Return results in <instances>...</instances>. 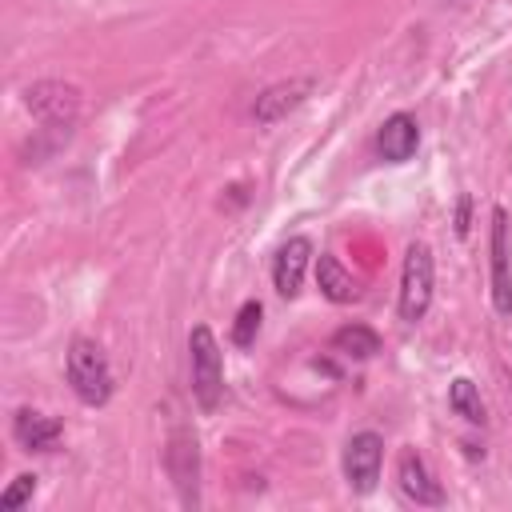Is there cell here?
<instances>
[{
	"mask_svg": "<svg viewBox=\"0 0 512 512\" xmlns=\"http://www.w3.org/2000/svg\"><path fill=\"white\" fill-rule=\"evenodd\" d=\"M492 304L500 316H512V236H508V212L492 208Z\"/></svg>",
	"mask_w": 512,
	"mask_h": 512,
	"instance_id": "cell-5",
	"label": "cell"
},
{
	"mask_svg": "<svg viewBox=\"0 0 512 512\" xmlns=\"http://www.w3.org/2000/svg\"><path fill=\"white\" fill-rule=\"evenodd\" d=\"M188 360H192V396L204 412H212L224 392V364H220V344L208 324H196L188 332Z\"/></svg>",
	"mask_w": 512,
	"mask_h": 512,
	"instance_id": "cell-2",
	"label": "cell"
},
{
	"mask_svg": "<svg viewBox=\"0 0 512 512\" xmlns=\"http://www.w3.org/2000/svg\"><path fill=\"white\" fill-rule=\"evenodd\" d=\"M468 208H472V200L460 196V204H456V236H468Z\"/></svg>",
	"mask_w": 512,
	"mask_h": 512,
	"instance_id": "cell-17",
	"label": "cell"
},
{
	"mask_svg": "<svg viewBox=\"0 0 512 512\" xmlns=\"http://www.w3.org/2000/svg\"><path fill=\"white\" fill-rule=\"evenodd\" d=\"M12 432H16V440L28 448V452H48L56 440H60V420H52V416H44V412H32V408H20L16 412V420H12Z\"/></svg>",
	"mask_w": 512,
	"mask_h": 512,
	"instance_id": "cell-12",
	"label": "cell"
},
{
	"mask_svg": "<svg viewBox=\"0 0 512 512\" xmlns=\"http://www.w3.org/2000/svg\"><path fill=\"white\" fill-rule=\"evenodd\" d=\"M380 460H384V440L376 432H356L344 444V476L352 492H372L380 480Z\"/></svg>",
	"mask_w": 512,
	"mask_h": 512,
	"instance_id": "cell-6",
	"label": "cell"
},
{
	"mask_svg": "<svg viewBox=\"0 0 512 512\" xmlns=\"http://www.w3.org/2000/svg\"><path fill=\"white\" fill-rule=\"evenodd\" d=\"M68 384L84 404H104L112 396V368L96 340L76 336L68 344Z\"/></svg>",
	"mask_w": 512,
	"mask_h": 512,
	"instance_id": "cell-1",
	"label": "cell"
},
{
	"mask_svg": "<svg viewBox=\"0 0 512 512\" xmlns=\"http://www.w3.org/2000/svg\"><path fill=\"white\" fill-rule=\"evenodd\" d=\"M420 144V124L408 116V112H396L380 124L376 132V152L388 160V164H404Z\"/></svg>",
	"mask_w": 512,
	"mask_h": 512,
	"instance_id": "cell-10",
	"label": "cell"
},
{
	"mask_svg": "<svg viewBox=\"0 0 512 512\" xmlns=\"http://www.w3.org/2000/svg\"><path fill=\"white\" fill-rule=\"evenodd\" d=\"M308 256H312V244L304 236H292L276 248V260H272V284L280 296H296L300 284H304V272H308Z\"/></svg>",
	"mask_w": 512,
	"mask_h": 512,
	"instance_id": "cell-9",
	"label": "cell"
},
{
	"mask_svg": "<svg viewBox=\"0 0 512 512\" xmlns=\"http://www.w3.org/2000/svg\"><path fill=\"white\" fill-rule=\"evenodd\" d=\"M316 288H320L332 304H352V300H360V284H356V276H352L332 252H324V256L316 260Z\"/></svg>",
	"mask_w": 512,
	"mask_h": 512,
	"instance_id": "cell-11",
	"label": "cell"
},
{
	"mask_svg": "<svg viewBox=\"0 0 512 512\" xmlns=\"http://www.w3.org/2000/svg\"><path fill=\"white\" fill-rule=\"evenodd\" d=\"M312 88H316V80H308V76L280 80V84L264 88V92L256 96V104H252L256 124H276V120H284L292 108H300V104L308 100V92H312Z\"/></svg>",
	"mask_w": 512,
	"mask_h": 512,
	"instance_id": "cell-7",
	"label": "cell"
},
{
	"mask_svg": "<svg viewBox=\"0 0 512 512\" xmlns=\"http://www.w3.org/2000/svg\"><path fill=\"white\" fill-rule=\"evenodd\" d=\"M260 316H264L260 300H244V304H240V312H236V320H232V344H236V348H252V344H256Z\"/></svg>",
	"mask_w": 512,
	"mask_h": 512,
	"instance_id": "cell-15",
	"label": "cell"
},
{
	"mask_svg": "<svg viewBox=\"0 0 512 512\" xmlns=\"http://www.w3.org/2000/svg\"><path fill=\"white\" fill-rule=\"evenodd\" d=\"M432 248L424 240H412L404 252V268H400V320L416 324L424 320L428 304H432Z\"/></svg>",
	"mask_w": 512,
	"mask_h": 512,
	"instance_id": "cell-3",
	"label": "cell"
},
{
	"mask_svg": "<svg viewBox=\"0 0 512 512\" xmlns=\"http://www.w3.org/2000/svg\"><path fill=\"white\" fill-rule=\"evenodd\" d=\"M448 404H452V412L464 416L468 424H484V400H480V392H476V384H472L468 376H456V380H452Z\"/></svg>",
	"mask_w": 512,
	"mask_h": 512,
	"instance_id": "cell-14",
	"label": "cell"
},
{
	"mask_svg": "<svg viewBox=\"0 0 512 512\" xmlns=\"http://www.w3.org/2000/svg\"><path fill=\"white\" fill-rule=\"evenodd\" d=\"M32 492H36V476H32V472H20V476L0 492V508H4V512H16L20 504L32 500Z\"/></svg>",
	"mask_w": 512,
	"mask_h": 512,
	"instance_id": "cell-16",
	"label": "cell"
},
{
	"mask_svg": "<svg viewBox=\"0 0 512 512\" xmlns=\"http://www.w3.org/2000/svg\"><path fill=\"white\" fill-rule=\"evenodd\" d=\"M396 480H400V492L412 504H432V508L444 504V488L432 480V472H428V464H424V456L416 448H404L396 456Z\"/></svg>",
	"mask_w": 512,
	"mask_h": 512,
	"instance_id": "cell-8",
	"label": "cell"
},
{
	"mask_svg": "<svg viewBox=\"0 0 512 512\" xmlns=\"http://www.w3.org/2000/svg\"><path fill=\"white\" fill-rule=\"evenodd\" d=\"M24 104L32 108V116L44 128L68 132L76 124V116H80V88L76 84H64V80H36L24 92Z\"/></svg>",
	"mask_w": 512,
	"mask_h": 512,
	"instance_id": "cell-4",
	"label": "cell"
},
{
	"mask_svg": "<svg viewBox=\"0 0 512 512\" xmlns=\"http://www.w3.org/2000/svg\"><path fill=\"white\" fill-rule=\"evenodd\" d=\"M332 352L352 356V360H368V356L380 352V336L368 324H344V328L332 332Z\"/></svg>",
	"mask_w": 512,
	"mask_h": 512,
	"instance_id": "cell-13",
	"label": "cell"
}]
</instances>
